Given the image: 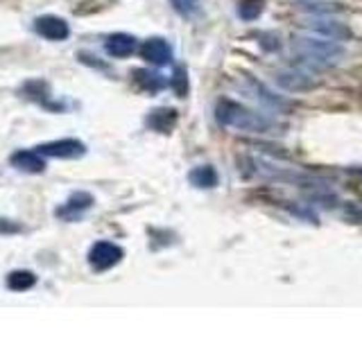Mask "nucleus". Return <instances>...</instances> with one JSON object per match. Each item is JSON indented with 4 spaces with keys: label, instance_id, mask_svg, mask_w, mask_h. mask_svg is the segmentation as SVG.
<instances>
[{
    "label": "nucleus",
    "instance_id": "nucleus-19",
    "mask_svg": "<svg viewBox=\"0 0 362 339\" xmlns=\"http://www.w3.org/2000/svg\"><path fill=\"white\" fill-rule=\"evenodd\" d=\"M170 86H173V90H175L179 97H184L188 93V79H186V71H184V68H177L173 79H170Z\"/></svg>",
    "mask_w": 362,
    "mask_h": 339
},
{
    "label": "nucleus",
    "instance_id": "nucleus-4",
    "mask_svg": "<svg viewBox=\"0 0 362 339\" xmlns=\"http://www.w3.org/2000/svg\"><path fill=\"white\" fill-rule=\"evenodd\" d=\"M93 203H95V199L90 192L79 190V192H73V195L66 199V203H62V206L54 210V215L64 222H77L86 210L93 208Z\"/></svg>",
    "mask_w": 362,
    "mask_h": 339
},
{
    "label": "nucleus",
    "instance_id": "nucleus-8",
    "mask_svg": "<svg viewBox=\"0 0 362 339\" xmlns=\"http://www.w3.org/2000/svg\"><path fill=\"white\" fill-rule=\"evenodd\" d=\"M9 165L21 170V172H25V174H41L45 170L43 154L32 152V150H16L9 156Z\"/></svg>",
    "mask_w": 362,
    "mask_h": 339
},
{
    "label": "nucleus",
    "instance_id": "nucleus-9",
    "mask_svg": "<svg viewBox=\"0 0 362 339\" xmlns=\"http://www.w3.org/2000/svg\"><path fill=\"white\" fill-rule=\"evenodd\" d=\"M23 93H25L28 100L37 102L43 109H50V111H62L64 107L57 105L54 100H50V88L43 79H30V82L23 84Z\"/></svg>",
    "mask_w": 362,
    "mask_h": 339
},
{
    "label": "nucleus",
    "instance_id": "nucleus-1",
    "mask_svg": "<svg viewBox=\"0 0 362 339\" xmlns=\"http://www.w3.org/2000/svg\"><path fill=\"white\" fill-rule=\"evenodd\" d=\"M218 122L224 127L240 129V131H254V133H272L274 131V122L265 118L263 113H256L252 109H247L243 105L231 100H222L218 109H215Z\"/></svg>",
    "mask_w": 362,
    "mask_h": 339
},
{
    "label": "nucleus",
    "instance_id": "nucleus-7",
    "mask_svg": "<svg viewBox=\"0 0 362 339\" xmlns=\"http://www.w3.org/2000/svg\"><path fill=\"white\" fill-rule=\"evenodd\" d=\"M141 54H143V59L150 61L152 66H168L173 61V48H170L168 41L161 37L147 39L141 48Z\"/></svg>",
    "mask_w": 362,
    "mask_h": 339
},
{
    "label": "nucleus",
    "instance_id": "nucleus-22",
    "mask_svg": "<svg viewBox=\"0 0 362 339\" xmlns=\"http://www.w3.org/2000/svg\"><path fill=\"white\" fill-rule=\"evenodd\" d=\"M301 7L308 11H322V14H335V11H339L337 5H322V3H301Z\"/></svg>",
    "mask_w": 362,
    "mask_h": 339
},
{
    "label": "nucleus",
    "instance_id": "nucleus-13",
    "mask_svg": "<svg viewBox=\"0 0 362 339\" xmlns=\"http://www.w3.org/2000/svg\"><path fill=\"white\" fill-rule=\"evenodd\" d=\"M177 124V111L175 109H154L150 116H147V127L158 131V133H168Z\"/></svg>",
    "mask_w": 362,
    "mask_h": 339
},
{
    "label": "nucleus",
    "instance_id": "nucleus-18",
    "mask_svg": "<svg viewBox=\"0 0 362 339\" xmlns=\"http://www.w3.org/2000/svg\"><path fill=\"white\" fill-rule=\"evenodd\" d=\"M260 11H263V5H260V0H243V3L238 5V14H240L245 20L258 18Z\"/></svg>",
    "mask_w": 362,
    "mask_h": 339
},
{
    "label": "nucleus",
    "instance_id": "nucleus-3",
    "mask_svg": "<svg viewBox=\"0 0 362 339\" xmlns=\"http://www.w3.org/2000/svg\"><path fill=\"white\" fill-rule=\"evenodd\" d=\"M124 251L113 242H107V240H100L90 246L88 251V263L95 271H107L111 267H116L120 260H122Z\"/></svg>",
    "mask_w": 362,
    "mask_h": 339
},
{
    "label": "nucleus",
    "instance_id": "nucleus-12",
    "mask_svg": "<svg viewBox=\"0 0 362 339\" xmlns=\"http://www.w3.org/2000/svg\"><path fill=\"white\" fill-rule=\"evenodd\" d=\"M105 50L116 56V59H122V56H129L134 50H136V39L132 37V34H111V37L105 41Z\"/></svg>",
    "mask_w": 362,
    "mask_h": 339
},
{
    "label": "nucleus",
    "instance_id": "nucleus-16",
    "mask_svg": "<svg viewBox=\"0 0 362 339\" xmlns=\"http://www.w3.org/2000/svg\"><path fill=\"white\" fill-rule=\"evenodd\" d=\"M188 179H190V184L195 188H215V186H218V172H215L211 165L195 167L188 174Z\"/></svg>",
    "mask_w": 362,
    "mask_h": 339
},
{
    "label": "nucleus",
    "instance_id": "nucleus-11",
    "mask_svg": "<svg viewBox=\"0 0 362 339\" xmlns=\"http://www.w3.org/2000/svg\"><path fill=\"white\" fill-rule=\"evenodd\" d=\"M274 79H276V84L286 90H308L317 86V82H313V77H308L301 71H281L274 75Z\"/></svg>",
    "mask_w": 362,
    "mask_h": 339
},
{
    "label": "nucleus",
    "instance_id": "nucleus-6",
    "mask_svg": "<svg viewBox=\"0 0 362 339\" xmlns=\"http://www.w3.org/2000/svg\"><path fill=\"white\" fill-rule=\"evenodd\" d=\"M34 32L48 41H66L71 37V28L59 16H39L34 20Z\"/></svg>",
    "mask_w": 362,
    "mask_h": 339
},
{
    "label": "nucleus",
    "instance_id": "nucleus-5",
    "mask_svg": "<svg viewBox=\"0 0 362 339\" xmlns=\"http://www.w3.org/2000/svg\"><path fill=\"white\" fill-rule=\"evenodd\" d=\"M37 152L43 156H52V158H82L86 154V145L77 138H59V141L39 145Z\"/></svg>",
    "mask_w": 362,
    "mask_h": 339
},
{
    "label": "nucleus",
    "instance_id": "nucleus-14",
    "mask_svg": "<svg viewBox=\"0 0 362 339\" xmlns=\"http://www.w3.org/2000/svg\"><path fill=\"white\" fill-rule=\"evenodd\" d=\"M37 285V276L32 274L28 269H16V271H9L7 276V287L11 292H28Z\"/></svg>",
    "mask_w": 362,
    "mask_h": 339
},
{
    "label": "nucleus",
    "instance_id": "nucleus-15",
    "mask_svg": "<svg viewBox=\"0 0 362 339\" xmlns=\"http://www.w3.org/2000/svg\"><path fill=\"white\" fill-rule=\"evenodd\" d=\"M247 88H249L247 93L252 95L254 100H260V102H263V105H267V107H272V109H283V107H286V102L279 100L276 95H272L265 86L256 84L254 79H247Z\"/></svg>",
    "mask_w": 362,
    "mask_h": 339
},
{
    "label": "nucleus",
    "instance_id": "nucleus-2",
    "mask_svg": "<svg viewBox=\"0 0 362 339\" xmlns=\"http://www.w3.org/2000/svg\"><path fill=\"white\" fill-rule=\"evenodd\" d=\"M294 48H297L303 64L313 68H331L342 64L344 48L333 39L326 37H297L294 39Z\"/></svg>",
    "mask_w": 362,
    "mask_h": 339
},
{
    "label": "nucleus",
    "instance_id": "nucleus-20",
    "mask_svg": "<svg viewBox=\"0 0 362 339\" xmlns=\"http://www.w3.org/2000/svg\"><path fill=\"white\" fill-rule=\"evenodd\" d=\"M170 3L181 16H192L199 9V0H170Z\"/></svg>",
    "mask_w": 362,
    "mask_h": 339
},
{
    "label": "nucleus",
    "instance_id": "nucleus-21",
    "mask_svg": "<svg viewBox=\"0 0 362 339\" xmlns=\"http://www.w3.org/2000/svg\"><path fill=\"white\" fill-rule=\"evenodd\" d=\"M21 231H25V229H23V224H18L16 220H0V235H11Z\"/></svg>",
    "mask_w": 362,
    "mask_h": 339
},
{
    "label": "nucleus",
    "instance_id": "nucleus-10",
    "mask_svg": "<svg viewBox=\"0 0 362 339\" xmlns=\"http://www.w3.org/2000/svg\"><path fill=\"white\" fill-rule=\"evenodd\" d=\"M305 28L315 34H322L326 39H333V41H342V39L351 37L349 28H344L342 23H337V20H328V18H313L305 23Z\"/></svg>",
    "mask_w": 362,
    "mask_h": 339
},
{
    "label": "nucleus",
    "instance_id": "nucleus-17",
    "mask_svg": "<svg viewBox=\"0 0 362 339\" xmlns=\"http://www.w3.org/2000/svg\"><path fill=\"white\" fill-rule=\"evenodd\" d=\"M136 82H139V86H143L145 90H158L165 82L161 79V75H156V73H150V71H136Z\"/></svg>",
    "mask_w": 362,
    "mask_h": 339
}]
</instances>
